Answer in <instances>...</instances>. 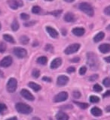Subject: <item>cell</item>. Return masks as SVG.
Listing matches in <instances>:
<instances>
[{"label": "cell", "mask_w": 110, "mask_h": 120, "mask_svg": "<svg viewBox=\"0 0 110 120\" xmlns=\"http://www.w3.org/2000/svg\"><path fill=\"white\" fill-rule=\"evenodd\" d=\"M106 111L107 112H110V105H109V106H107L106 107Z\"/></svg>", "instance_id": "obj_48"}, {"label": "cell", "mask_w": 110, "mask_h": 120, "mask_svg": "<svg viewBox=\"0 0 110 120\" xmlns=\"http://www.w3.org/2000/svg\"><path fill=\"white\" fill-rule=\"evenodd\" d=\"M6 120H17V118L16 117V116H14V117H11V118H9L8 119Z\"/></svg>", "instance_id": "obj_49"}, {"label": "cell", "mask_w": 110, "mask_h": 120, "mask_svg": "<svg viewBox=\"0 0 110 120\" xmlns=\"http://www.w3.org/2000/svg\"><path fill=\"white\" fill-rule=\"evenodd\" d=\"M46 31L48 33V35L53 38H57L59 36L58 32L51 26H46Z\"/></svg>", "instance_id": "obj_12"}, {"label": "cell", "mask_w": 110, "mask_h": 120, "mask_svg": "<svg viewBox=\"0 0 110 120\" xmlns=\"http://www.w3.org/2000/svg\"><path fill=\"white\" fill-rule=\"evenodd\" d=\"M45 50L48 52H53L54 51V47H53L51 44H46V46L45 47Z\"/></svg>", "instance_id": "obj_35"}, {"label": "cell", "mask_w": 110, "mask_h": 120, "mask_svg": "<svg viewBox=\"0 0 110 120\" xmlns=\"http://www.w3.org/2000/svg\"><path fill=\"white\" fill-rule=\"evenodd\" d=\"M64 21L66 22H73L76 20V17H75V14L72 12H67L65 15H64Z\"/></svg>", "instance_id": "obj_14"}, {"label": "cell", "mask_w": 110, "mask_h": 120, "mask_svg": "<svg viewBox=\"0 0 110 120\" xmlns=\"http://www.w3.org/2000/svg\"><path fill=\"white\" fill-rule=\"evenodd\" d=\"M20 95H22V97H24L25 99L28 100V101H33L35 100V97L33 96V94L26 89H24L21 90Z\"/></svg>", "instance_id": "obj_10"}, {"label": "cell", "mask_w": 110, "mask_h": 120, "mask_svg": "<svg viewBox=\"0 0 110 120\" xmlns=\"http://www.w3.org/2000/svg\"><path fill=\"white\" fill-rule=\"evenodd\" d=\"M61 33H62V35H66V34H67V31H66V29H61Z\"/></svg>", "instance_id": "obj_45"}, {"label": "cell", "mask_w": 110, "mask_h": 120, "mask_svg": "<svg viewBox=\"0 0 110 120\" xmlns=\"http://www.w3.org/2000/svg\"><path fill=\"white\" fill-rule=\"evenodd\" d=\"M69 80V78L66 75H60L57 77V84L59 86H66Z\"/></svg>", "instance_id": "obj_11"}, {"label": "cell", "mask_w": 110, "mask_h": 120, "mask_svg": "<svg viewBox=\"0 0 110 120\" xmlns=\"http://www.w3.org/2000/svg\"><path fill=\"white\" fill-rule=\"evenodd\" d=\"M28 86L33 90V91H35V92H39L41 89L40 85L37 84V83H36V82H29L28 83Z\"/></svg>", "instance_id": "obj_20"}, {"label": "cell", "mask_w": 110, "mask_h": 120, "mask_svg": "<svg viewBox=\"0 0 110 120\" xmlns=\"http://www.w3.org/2000/svg\"><path fill=\"white\" fill-rule=\"evenodd\" d=\"M42 80L43 81H45V82H51L52 81L51 78L48 77H42Z\"/></svg>", "instance_id": "obj_43"}, {"label": "cell", "mask_w": 110, "mask_h": 120, "mask_svg": "<svg viewBox=\"0 0 110 120\" xmlns=\"http://www.w3.org/2000/svg\"><path fill=\"white\" fill-rule=\"evenodd\" d=\"M86 71H87V67L82 66L81 68H80V69H79V74L85 75V73H86Z\"/></svg>", "instance_id": "obj_39"}, {"label": "cell", "mask_w": 110, "mask_h": 120, "mask_svg": "<svg viewBox=\"0 0 110 120\" xmlns=\"http://www.w3.org/2000/svg\"><path fill=\"white\" fill-rule=\"evenodd\" d=\"M29 15L26 13H21L20 14V19L23 20H28L29 19Z\"/></svg>", "instance_id": "obj_34"}, {"label": "cell", "mask_w": 110, "mask_h": 120, "mask_svg": "<svg viewBox=\"0 0 110 120\" xmlns=\"http://www.w3.org/2000/svg\"><path fill=\"white\" fill-rule=\"evenodd\" d=\"M6 48H7V46L5 43H4V42L0 43V52H2V53L5 52L6 50Z\"/></svg>", "instance_id": "obj_32"}, {"label": "cell", "mask_w": 110, "mask_h": 120, "mask_svg": "<svg viewBox=\"0 0 110 120\" xmlns=\"http://www.w3.org/2000/svg\"><path fill=\"white\" fill-rule=\"evenodd\" d=\"M104 38H105V33L103 32H100L99 33H97V35L94 37L93 40L95 43H98L103 40Z\"/></svg>", "instance_id": "obj_19"}, {"label": "cell", "mask_w": 110, "mask_h": 120, "mask_svg": "<svg viewBox=\"0 0 110 120\" xmlns=\"http://www.w3.org/2000/svg\"><path fill=\"white\" fill-rule=\"evenodd\" d=\"M103 12H104V14L106 15H107V16H110V5L105 8V9L103 10Z\"/></svg>", "instance_id": "obj_40"}, {"label": "cell", "mask_w": 110, "mask_h": 120, "mask_svg": "<svg viewBox=\"0 0 110 120\" xmlns=\"http://www.w3.org/2000/svg\"><path fill=\"white\" fill-rule=\"evenodd\" d=\"M66 2H68V3H71V2H73L75 0H64Z\"/></svg>", "instance_id": "obj_50"}, {"label": "cell", "mask_w": 110, "mask_h": 120, "mask_svg": "<svg viewBox=\"0 0 110 120\" xmlns=\"http://www.w3.org/2000/svg\"><path fill=\"white\" fill-rule=\"evenodd\" d=\"M79 61H80V58L78 57V56H76V57H74V58H73L71 59V62H73V63H77Z\"/></svg>", "instance_id": "obj_42"}, {"label": "cell", "mask_w": 110, "mask_h": 120, "mask_svg": "<svg viewBox=\"0 0 110 120\" xmlns=\"http://www.w3.org/2000/svg\"><path fill=\"white\" fill-rule=\"evenodd\" d=\"M87 62L91 70L96 71L99 68V59L94 52H88L87 53Z\"/></svg>", "instance_id": "obj_1"}, {"label": "cell", "mask_w": 110, "mask_h": 120, "mask_svg": "<svg viewBox=\"0 0 110 120\" xmlns=\"http://www.w3.org/2000/svg\"><path fill=\"white\" fill-rule=\"evenodd\" d=\"M99 50L102 53H108L110 52V44H102L99 46Z\"/></svg>", "instance_id": "obj_16"}, {"label": "cell", "mask_w": 110, "mask_h": 120, "mask_svg": "<svg viewBox=\"0 0 110 120\" xmlns=\"http://www.w3.org/2000/svg\"><path fill=\"white\" fill-rule=\"evenodd\" d=\"M15 108H16L17 111L21 114H29L33 112V108L29 105L21 102L16 104Z\"/></svg>", "instance_id": "obj_3"}, {"label": "cell", "mask_w": 110, "mask_h": 120, "mask_svg": "<svg viewBox=\"0 0 110 120\" xmlns=\"http://www.w3.org/2000/svg\"><path fill=\"white\" fill-rule=\"evenodd\" d=\"M37 62L40 64V65H46L47 62H48V58L46 56H40L37 59Z\"/></svg>", "instance_id": "obj_23"}, {"label": "cell", "mask_w": 110, "mask_h": 120, "mask_svg": "<svg viewBox=\"0 0 110 120\" xmlns=\"http://www.w3.org/2000/svg\"><path fill=\"white\" fill-rule=\"evenodd\" d=\"M41 12V8L39 5H35L32 8V13L34 14H39Z\"/></svg>", "instance_id": "obj_27"}, {"label": "cell", "mask_w": 110, "mask_h": 120, "mask_svg": "<svg viewBox=\"0 0 110 120\" xmlns=\"http://www.w3.org/2000/svg\"><path fill=\"white\" fill-rule=\"evenodd\" d=\"M73 98H75L78 99V98H81V94L79 91H77V90H76V91H74L73 92Z\"/></svg>", "instance_id": "obj_37"}, {"label": "cell", "mask_w": 110, "mask_h": 120, "mask_svg": "<svg viewBox=\"0 0 110 120\" xmlns=\"http://www.w3.org/2000/svg\"><path fill=\"white\" fill-rule=\"evenodd\" d=\"M103 84L106 87H110V77H106L103 80Z\"/></svg>", "instance_id": "obj_31"}, {"label": "cell", "mask_w": 110, "mask_h": 120, "mask_svg": "<svg viewBox=\"0 0 110 120\" xmlns=\"http://www.w3.org/2000/svg\"><path fill=\"white\" fill-rule=\"evenodd\" d=\"M66 71L69 74H71V73H73V72H75V67H69L67 68V70H66Z\"/></svg>", "instance_id": "obj_41"}, {"label": "cell", "mask_w": 110, "mask_h": 120, "mask_svg": "<svg viewBox=\"0 0 110 120\" xmlns=\"http://www.w3.org/2000/svg\"><path fill=\"white\" fill-rule=\"evenodd\" d=\"M12 62H13L12 57L10 56H7L1 60V62H0V66L2 68H8L10 65H11Z\"/></svg>", "instance_id": "obj_9"}, {"label": "cell", "mask_w": 110, "mask_h": 120, "mask_svg": "<svg viewBox=\"0 0 110 120\" xmlns=\"http://www.w3.org/2000/svg\"><path fill=\"white\" fill-rule=\"evenodd\" d=\"M0 12H1V11H0Z\"/></svg>", "instance_id": "obj_55"}, {"label": "cell", "mask_w": 110, "mask_h": 120, "mask_svg": "<svg viewBox=\"0 0 110 120\" xmlns=\"http://www.w3.org/2000/svg\"><path fill=\"white\" fill-rule=\"evenodd\" d=\"M17 87V81L15 78H10L7 83V90L8 92H14Z\"/></svg>", "instance_id": "obj_5"}, {"label": "cell", "mask_w": 110, "mask_h": 120, "mask_svg": "<svg viewBox=\"0 0 110 120\" xmlns=\"http://www.w3.org/2000/svg\"><path fill=\"white\" fill-rule=\"evenodd\" d=\"M11 29H12V31H14V32L17 31V30L19 29V28H20L19 22H17V20H16V19H14V20H13L12 23H11Z\"/></svg>", "instance_id": "obj_22"}, {"label": "cell", "mask_w": 110, "mask_h": 120, "mask_svg": "<svg viewBox=\"0 0 110 120\" xmlns=\"http://www.w3.org/2000/svg\"><path fill=\"white\" fill-rule=\"evenodd\" d=\"M106 30H108V31H110V24L106 27Z\"/></svg>", "instance_id": "obj_52"}, {"label": "cell", "mask_w": 110, "mask_h": 120, "mask_svg": "<svg viewBox=\"0 0 110 120\" xmlns=\"http://www.w3.org/2000/svg\"><path fill=\"white\" fill-rule=\"evenodd\" d=\"M3 38L5 41L11 44H15V40L13 38V36H11V35H8V34H4L3 35Z\"/></svg>", "instance_id": "obj_21"}, {"label": "cell", "mask_w": 110, "mask_h": 120, "mask_svg": "<svg viewBox=\"0 0 110 120\" xmlns=\"http://www.w3.org/2000/svg\"><path fill=\"white\" fill-rule=\"evenodd\" d=\"M109 96H110V90H107V91L103 95V98H107V97H109Z\"/></svg>", "instance_id": "obj_44"}, {"label": "cell", "mask_w": 110, "mask_h": 120, "mask_svg": "<svg viewBox=\"0 0 110 120\" xmlns=\"http://www.w3.org/2000/svg\"><path fill=\"white\" fill-rule=\"evenodd\" d=\"M74 104H76L78 107H80L82 110H85L88 107H89V104H87V103H83V102H78V101H74Z\"/></svg>", "instance_id": "obj_24"}, {"label": "cell", "mask_w": 110, "mask_h": 120, "mask_svg": "<svg viewBox=\"0 0 110 120\" xmlns=\"http://www.w3.org/2000/svg\"><path fill=\"white\" fill-rule=\"evenodd\" d=\"M90 112L94 116H96V117H99L103 115V111L100 108L97 107H94L91 110H90Z\"/></svg>", "instance_id": "obj_17"}, {"label": "cell", "mask_w": 110, "mask_h": 120, "mask_svg": "<svg viewBox=\"0 0 110 120\" xmlns=\"http://www.w3.org/2000/svg\"><path fill=\"white\" fill-rule=\"evenodd\" d=\"M104 60L107 63H110V56H106V57L104 58Z\"/></svg>", "instance_id": "obj_46"}, {"label": "cell", "mask_w": 110, "mask_h": 120, "mask_svg": "<svg viewBox=\"0 0 110 120\" xmlns=\"http://www.w3.org/2000/svg\"><path fill=\"white\" fill-rule=\"evenodd\" d=\"M36 23V21H34V20H31V21H28V22H24V26H26V27H29V26H34Z\"/></svg>", "instance_id": "obj_36"}, {"label": "cell", "mask_w": 110, "mask_h": 120, "mask_svg": "<svg viewBox=\"0 0 110 120\" xmlns=\"http://www.w3.org/2000/svg\"><path fill=\"white\" fill-rule=\"evenodd\" d=\"M32 74H33V77H35V78H38L39 76H40V71L38 70V69H34L32 72Z\"/></svg>", "instance_id": "obj_33"}, {"label": "cell", "mask_w": 110, "mask_h": 120, "mask_svg": "<svg viewBox=\"0 0 110 120\" xmlns=\"http://www.w3.org/2000/svg\"><path fill=\"white\" fill-rule=\"evenodd\" d=\"M93 89H94V91H95L96 92H100L103 91V87H102V86L100 84H98V83L94 85Z\"/></svg>", "instance_id": "obj_29"}, {"label": "cell", "mask_w": 110, "mask_h": 120, "mask_svg": "<svg viewBox=\"0 0 110 120\" xmlns=\"http://www.w3.org/2000/svg\"><path fill=\"white\" fill-rule=\"evenodd\" d=\"M14 54L17 56V58L23 59L27 55V51L26 50V49L22 47H15L14 49Z\"/></svg>", "instance_id": "obj_7"}, {"label": "cell", "mask_w": 110, "mask_h": 120, "mask_svg": "<svg viewBox=\"0 0 110 120\" xmlns=\"http://www.w3.org/2000/svg\"><path fill=\"white\" fill-rule=\"evenodd\" d=\"M63 13V11L62 10H55L54 11H51V12H50L49 14L53 15L54 17H60V15H61V14Z\"/></svg>", "instance_id": "obj_28"}, {"label": "cell", "mask_w": 110, "mask_h": 120, "mask_svg": "<svg viewBox=\"0 0 110 120\" xmlns=\"http://www.w3.org/2000/svg\"><path fill=\"white\" fill-rule=\"evenodd\" d=\"M81 47V44H78V43H75V44H72L69 45L64 50V52L66 55H70V54H73L75 52H78V50L80 49Z\"/></svg>", "instance_id": "obj_4"}, {"label": "cell", "mask_w": 110, "mask_h": 120, "mask_svg": "<svg viewBox=\"0 0 110 120\" xmlns=\"http://www.w3.org/2000/svg\"><path fill=\"white\" fill-rule=\"evenodd\" d=\"M100 98L97 95H91L90 97V102L92 104H97L100 102Z\"/></svg>", "instance_id": "obj_26"}, {"label": "cell", "mask_w": 110, "mask_h": 120, "mask_svg": "<svg viewBox=\"0 0 110 120\" xmlns=\"http://www.w3.org/2000/svg\"><path fill=\"white\" fill-rule=\"evenodd\" d=\"M61 64H62V59L60 58H56L51 62L50 67L51 69H56L61 65Z\"/></svg>", "instance_id": "obj_15"}, {"label": "cell", "mask_w": 110, "mask_h": 120, "mask_svg": "<svg viewBox=\"0 0 110 120\" xmlns=\"http://www.w3.org/2000/svg\"><path fill=\"white\" fill-rule=\"evenodd\" d=\"M72 32L74 35L77 36V37H81L85 35V29L82 27H75L72 30Z\"/></svg>", "instance_id": "obj_13"}, {"label": "cell", "mask_w": 110, "mask_h": 120, "mask_svg": "<svg viewBox=\"0 0 110 120\" xmlns=\"http://www.w3.org/2000/svg\"><path fill=\"white\" fill-rule=\"evenodd\" d=\"M20 42L22 44L26 45V44H28L29 42V38L26 35H22L20 38Z\"/></svg>", "instance_id": "obj_25"}, {"label": "cell", "mask_w": 110, "mask_h": 120, "mask_svg": "<svg viewBox=\"0 0 110 120\" xmlns=\"http://www.w3.org/2000/svg\"><path fill=\"white\" fill-rule=\"evenodd\" d=\"M78 9L89 17H94V10L91 5L88 2H81L78 4Z\"/></svg>", "instance_id": "obj_2"}, {"label": "cell", "mask_w": 110, "mask_h": 120, "mask_svg": "<svg viewBox=\"0 0 110 120\" xmlns=\"http://www.w3.org/2000/svg\"><path fill=\"white\" fill-rule=\"evenodd\" d=\"M7 110V106L3 103H1L0 104V113L2 115H3L5 113V112Z\"/></svg>", "instance_id": "obj_30"}, {"label": "cell", "mask_w": 110, "mask_h": 120, "mask_svg": "<svg viewBox=\"0 0 110 120\" xmlns=\"http://www.w3.org/2000/svg\"><path fill=\"white\" fill-rule=\"evenodd\" d=\"M45 1H48V2H51V1H54V0H45Z\"/></svg>", "instance_id": "obj_53"}, {"label": "cell", "mask_w": 110, "mask_h": 120, "mask_svg": "<svg viewBox=\"0 0 110 120\" xmlns=\"http://www.w3.org/2000/svg\"><path fill=\"white\" fill-rule=\"evenodd\" d=\"M8 5L13 10H17L18 8L22 7L24 5V3L21 0H8Z\"/></svg>", "instance_id": "obj_8"}, {"label": "cell", "mask_w": 110, "mask_h": 120, "mask_svg": "<svg viewBox=\"0 0 110 120\" xmlns=\"http://www.w3.org/2000/svg\"><path fill=\"white\" fill-rule=\"evenodd\" d=\"M57 120H69V116L66 112L63 111H60L56 114Z\"/></svg>", "instance_id": "obj_18"}, {"label": "cell", "mask_w": 110, "mask_h": 120, "mask_svg": "<svg viewBox=\"0 0 110 120\" xmlns=\"http://www.w3.org/2000/svg\"><path fill=\"white\" fill-rule=\"evenodd\" d=\"M68 97H69V95H68V93L66 92H61L54 96V101L55 103L63 102V101H65L67 100Z\"/></svg>", "instance_id": "obj_6"}, {"label": "cell", "mask_w": 110, "mask_h": 120, "mask_svg": "<svg viewBox=\"0 0 110 120\" xmlns=\"http://www.w3.org/2000/svg\"><path fill=\"white\" fill-rule=\"evenodd\" d=\"M62 108L63 109V108H66V109H72L73 108V106H71V105H67V106H63V107H62Z\"/></svg>", "instance_id": "obj_47"}, {"label": "cell", "mask_w": 110, "mask_h": 120, "mask_svg": "<svg viewBox=\"0 0 110 120\" xmlns=\"http://www.w3.org/2000/svg\"><path fill=\"white\" fill-rule=\"evenodd\" d=\"M38 45H39V43H38V42H34L33 44V46L35 47V46H38Z\"/></svg>", "instance_id": "obj_51"}, {"label": "cell", "mask_w": 110, "mask_h": 120, "mask_svg": "<svg viewBox=\"0 0 110 120\" xmlns=\"http://www.w3.org/2000/svg\"><path fill=\"white\" fill-rule=\"evenodd\" d=\"M99 78V75L98 74H93V75H91L90 77H89V80L90 81V82H94V81H96L97 79Z\"/></svg>", "instance_id": "obj_38"}, {"label": "cell", "mask_w": 110, "mask_h": 120, "mask_svg": "<svg viewBox=\"0 0 110 120\" xmlns=\"http://www.w3.org/2000/svg\"><path fill=\"white\" fill-rule=\"evenodd\" d=\"M2 29V25H1V22H0V30H1Z\"/></svg>", "instance_id": "obj_54"}]
</instances>
